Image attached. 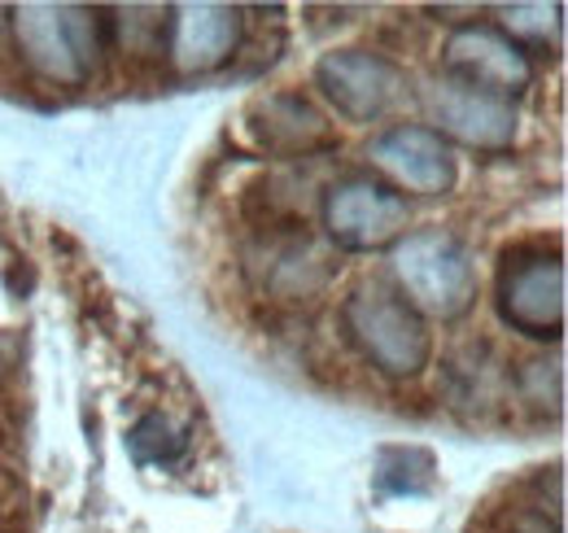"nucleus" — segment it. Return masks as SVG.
Instances as JSON below:
<instances>
[{"label": "nucleus", "instance_id": "obj_14", "mask_svg": "<svg viewBox=\"0 0 568 533\" xmlns=\"http://www.w3.org/2000/svg\"><path fill=\"white\" fill-rule=\"evenodd\" d=\"M560 27H565V9L560 4H507L503 9V31L529 53V44H556L560 40Z\"/></svg>", "mask_w": 568, "mask_h": 533}, {"label": "nucleus", "instance_id": "obj_13", "mask_svg": "<svg viewBox=\"0 0 568 533\" xmlns=\"http://www.w3.org/2000/svg\"><path fill=\"white\" fill-rule=\"evenodd\" d=\"M128 451L141 467H171L184 451H189V433L180 424H171L166 415H144L128 433Z\"/></svg>", "mask_w": 568, "mask_h": 533}, {"label": "nucleus", "instance_id": "obj_9", "mask_svg": "<svg viewBox=\"0 0 568 533\" xmlns=\"http://www.w3.org/2000/svg\"><path fill=\"white\" fill-rule=\"evenodd\" d=\"M372 167L381 175H389L385 184L420 198H442L455 189V153L437 132H428L425 123H394L372 140L367 149Z\"/></svg>", "mask_w": 568, "mask_h": 533}, {"label": "nucleus", "instance_id": "obj_3", "mask_svg": "<svg viewBox=\"0 0 568 533\" xmlns=\"http://www.w3.org/2000/svg\"><path fill=\"white\" fill-rule=\"evenodd\" d=\"M346 333L358 345V354L389 381L420 376L433 359V333L428 324L385 284L358 289L342 306Z\"/></svg>", "mask_w": 568, "mask_h": 533}, {"label": "nucleus", "instance_id": "obj_11", "mask_svg": "<svg viewBox=\"0 0 568 533\" xmlns=\"http://www.w3.org/2000/svg\"><path fill=\"white\" fill-rule=\"evenodd\" d=\"M250 132L267 153L311 158L333 144V123L302 97V92H272L250 110Z\"/></svg>", "mask_w": 568, "mask_h": 533}, {"label": "nucleus", "instance_id": "obj_7", "mask_svg": "<svg viewBox=\"0 0 568 533\" xmlns=\"http://www.w3.org/2000/svg\"><path fill=\"white\" fill-rule=\"evenodd\" d=\"M315 88L324 101L351 119V123H376L385 119L398 97L407 92V74L381 53L367 49H333L315 62Z\"/></svg>", "mask_w": 568, "mask_h": 533}, {"label": "nucleus", "instance_id": "obj_1", "mask_svg": "<svg viewBox=\"0 0 568 533\" xmlns=\"http://www.w3.org/2000/svg\"><path fill=\"white\" fill-rule=\"evenodd\" d=\"M13 40L22 62L40 79L58 88H83L101 62L105 22H101V9H88V4L36 0L13 9Z\"/></svg>", "mask_w": 568, "mask_h": 533}, {"label": "nucleus", "instance_id": "obj_5", "mask_svg": "<svg viewBox=\"0 0 568 533\" xmlns=\"http://www.w3.org/2000/svg\"><path fill=\"white\" fill-rule=\"evenodd\" d=\"M324 232L337 250L372 254V250H394L407 237L412 205L398 189H389L376 175H346L324 189L320 201Z\"/></svg>", "mask_w": 568, "mask_h": 533}, {"label": "nucleus", "instance_id": "obj_8", "mask_svg": "<svg viewBox=\"0 0 568 533\" xmlns=\"http://www.w3.org/2000/svg\"><path fill=\"white\" fill-rule=\"evenodd\" d=\"M442 74L450 79H464L481 92H495L503 101L520 97L534 79V58L490 22H464L446 36V49H442Z\"/></svg>", "mask_w": 568, "mask_h": 533}, {"label": "nucleus", "instance_id": "obj_12", "mask_svg": "<svg viewBox=\"0 0 568 533\" xmlns=\"http://www.w3.org/2000/svg\"><path fill=\"white\" fill-rule=\"evenodd\" d=\"M333 254L311 237L302 232V223H288V228H267V254H263V280L272 293H281L288 302L297 298H315L324 293V284L333 280Z\"/></svg>", "mask_w": 568, "mask_h": 533}, {"label": "nucleus", "instance_id": "obj_2", "mask_svg": "<svg viewBox=\"0 0 568 533\" xmlns=\"http://www.w3.org/2000/svg\"><path fill=\"white\" fill-rule=\"evenodd\" d=\"M394 280L398 298L420 315V320H459L477 306V263L468 245L442 228L407 232L394 245Z\"/></svg>", "mask_w": 568, "mask_h": 533}, {"label": "nucleus", "instance_id": "obj_6", "mask_svg": "<svg viewBox=\"0 0 568 533\" xmlns=\"http://www.w3.org/2000/svg\"><path fill=\"white\" fill-rule=\"evenodd\" d=\"M420 101H425L428 132H437L446 144H464L473 153H507L516 144L520 132L516 105L495 92H481L450 74H433Z\"/></svg>", "mask_w": 568, "mask_h": 533}, {"label": "nucleus", "instance_id": "obj_15", "mask_svg": "<svg viewBox=\"0 0 568 533\" xmlns=\"http://www.w3.org/2000/svg\"><path fill=\"white\" fill-rule=\"evenodd\" d=\"M0 27H4V18H0Z\"/></svg>", "mask_w": 568, "mask_h": 533}, {"label": "nucleus", "instance_id": "obj_10", "mask_svg": "<svg viewBox=\"0 0 568 533\" xmlns=\"http://www.w3.org/2000/svg\"><path fill=\"white\" fill-rule=\"evenodd\" d=\"M241 44L236 4H175L166 18V53L189 74L219 70Z\"/></svg>", "mask_w": 568, "mask_h": 533}, {"label": "nucleus", "instance_id": "obj_4", "mask_svg": "<svg viewBox=\"0 0 568 533\" xmlns=\"http://www.w3.org/2000/svg\"><path fill=\"white\" fill-rule=\"evenodd\" d=\"M495 302L503 324L534 341H560L568 311V271L560 250L516 245L503 254L495 280Z\"/></svg>", "mask_w": 568, "mask_h": 533}]
</instances>
